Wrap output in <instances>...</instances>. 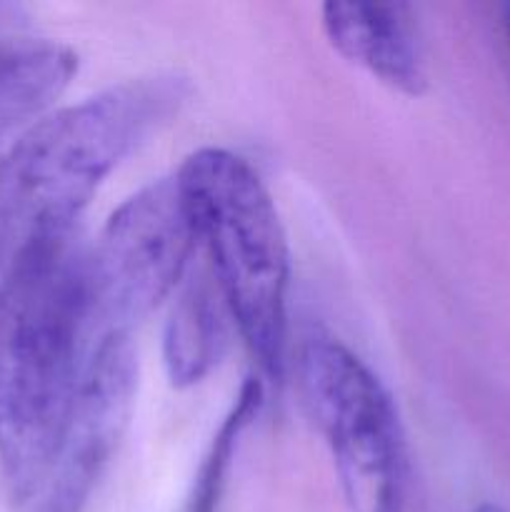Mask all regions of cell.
<instances>
[{"mask_svg": "<svg viewBox=\"0 0 510 512\" xmlns=\"http://www.w3.org/2000/svg\"><path fill=\"white\" fill-rule=\"evenodd\" d=\"M503 28H505V33H508V40H510V3L508 5H503Z\"/></svg>", "mask_w": 510, "mask_h": 512, "instance_id": "obj_11", "label": "cell"}, {"mask_svg": "<svg viewBox=\"0 0 510 512\" xmlns=\"http://www.w3.org/2000/svg\"><path fill=\"white\" fill-rule=\"evenodd\" d=\"M178 75L125 80L48 113L0 158V268L43 225H75L105 178L188 103Z\"/></svg>", "mask_w": 510, "mask_h": 512, "instance_id": "obj_2", "label": "cell"}, {"mask_svg": "<svg viewBox=\"0 0 510 512\" xmlns=\"http://www.w3.org/2000/svg\"><path fill=\"white\" fill-rule=\"evenodd\" d=\"M195 245L175 175L118 205L85 263L90 348L108 335H133L135 325L178 288Z\"/></svg>", "mask_w": 510, "mask_h": 512, "instance_id": "obj_5", "label": "cell"}, {"mask_svg": "<svg viewBox=\"0 0 510 512\" xmlns=\"http://www.w3.org/2000/svg\"><path fill=\"white\" fill-rule=\"evenodd\" d=\"M295 373L350 512H410L408 445L378 375L325 333L300 343Z\"/></svg>", "mask_w": 510, "mask_h": 512, "instance_id": "obj_4", "label": "cell"}, {"mask_svg": "<svg viewBox=\"0 0 510 512\" xmlns=\"http://www.w3.org/2000/svg\"><path fill=\"white\" fill-rule=\"evenodd\" d=\"M78 73V53L58 40L0 43V140L38 123Z\"/></svg>", "mask_w": 510, "mask_h": 512, "instance_id": "obj_8", "label": "cell"}, {"mask_svg": "<svg viewBox=\"0 0 510 512\" xmlns=\"http://www.w3.org/2000/svg\"><path fill=\"white\" fill-rule=\"evenodd\" d=\"M260 403H263V385L258 380L250 378L243 385L238 395V405L230 410L228 420L220 428L218 440L213 445V453H210L208 463H205L203 473H200L198 493H195L193 508L190 512H213L215 510V495H218L220 478H223V468L230 458V450H233L235 440H238L240 430L253 420V415L258 413Z\"/></svg>", "mask_w": 510, "mask_h": 512, "instance_id": "obj_10", "label": "cell"}, {"mask_svg": "<svg viewBox=\"0 0 510 512\" xmlns=\"http://www.w3.org/2000/svg\"><path fill=\"white\" fill-rule=\"evenodd\" d=\"M138 390L133 335H108L90 348L58 463L48 480L45 512H80L118 450Z\"/></svg>", "mask_w": 510, "mask_h": 512, "instance_id": "obj_6", "label": "cell"}, {"mask_svg": "<svg viewBox=\"0 0 510 512\" xmlns=\"http://www.w3.org/2000/svg\"><path fill=\"white\" fill-rule=\"evenodd\" d=\"M320 23L328 43L348 63L410 98L425 93V50L410 5L325 3Z\"/></svg>", "mask_w": 510, "mask_h": 512, "instance_id": "obj_7", "label": "cell"}, {"mask_svg": "<svg viewBox=\"0 0 510 512\" xmlns=\"http://www.w3.org/2000/svg\"><path fill=\"white\" fill-rule=\"evenodd\" d=\"M473 512H503L498 508V505H490V503H483V505H478V508H475Z\"/></svg>", "mask_w": 510, "mask_h": 512, "instance_id": "obj_12", "label": "cell"}, {"mask_svg": "<svg viewBox=\"0 0 510 512\" xmlns=\"http://www.w3.org/2000/svg\"><path fill=\"white\" fill-rule=\"evenodd\" d=\"M85 263L75 225H43L0 273V478L18 505L48 488L83 383Z\"/></svg>", "mask_w": 510, "mask_h": 512, "instance_id": "obj_1", "label": "cell"}, {"mask_svg": "<svg viewBox=\"0 0 510 512\" xmlns=\"http://www.w3.org/2000/svg\"><path fill=\"white\" fill-rule=\"evenodd\" d=\"M228 323H233L210 270L198 273L180 290L165 325V368L178 388L200 383L228 348Z\"/></svg>", "mask_w": 510, "mask_h": 512, "instance_id": "obj_9", "label": "cell"}, {"mask_svg": "<svg viewBox=\"0 0 510 512\" xmlns=\"http://www.w3.org/2000/svg\"><path fill=\"white\" fill-rule=\"evenodd\" d=\"M195 243L260 373L280 383L288 333L290 253L278 208L253 165L200 148L175 173Z\"/></svg>", "mask_w": 510, "mask_h": 512, "instance_id": "obj_3", "label": "cell"}]
</instances>
